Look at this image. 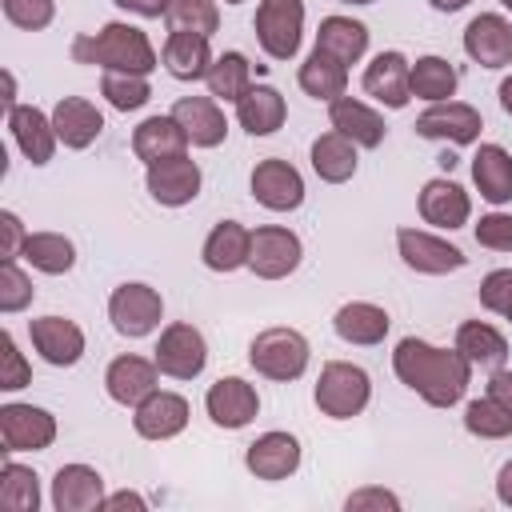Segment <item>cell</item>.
<instances>
[{"mask_svg":"<svg viewBox=\"0 0 512 512\" xmlns=\"http://www.w3.org/2000/svg\"><path fill=\"white\" fill-rule=\"evenodd\" d=\"M392 368L400 384H408L424 404L432 408H452L468 392L472 364L464 360L460 348H436L420 336H404L392 352Z\"/></svg>","mask_w":512,"mask_h":512,"instance_id":"1","label":"cell"},{"mask_svg":"<svg viewBox=\"0 0 512 512\" xmlns=\"http://www.w3.org/2000/svg\"><path fill=\"white\" fill-rule=\"evenodd\" d=\"M72 60L76 64H96L104 72H136L148 76L156 68V48L152 40L124 20L104 24L100 32H84L72 40Z\"/></svg>","mask_w":512,"mask_h":512,"instance_id":"2","label":"cell"},{"mask_svg":"<svg viewBox=\"0 0 512 512\" xmlns=\"http://www.w3.org/2000/svg\"><path fill=\"white\" fill-rule=\"evenodd\" d=\"M316 408L332 420H352L368 408V396H372V380L360 364H348V360H328L320 368V380H316Z\"/></svg>","mask_w":512,"mask_h":512,"instance_id":"3","label":"cell"},{"mask_svg":"<svg viewBox=\"0 0 512 512\" xmlns=\"http://www.w3.org/2000/svg\"><path fill=\"white\" fill-rule=\"evenodd\" d=\"M308 356H312V348H308L304 332H296V328H264L248 344V364L260 376L280 380V384L300 380L304 368H308Z\"/></svg>","mask_w":512,"mask_h":512,"instance_id":"4","label":"cell"},{"mask_svg":"<svg viewBox=\"0 0 512 512\" xmlns=\"http://www.w3.org/2000/svg\"><path fill=\"white\" fill-rule=\"evenodd\" d=\"M252 28L272 60H292L304 36V0H260Z\"/></svg>","mask_w":512,"mask_h":512,"instance_id":"5","label":"cell"},{"mask_svg":"<svg viewBox=\"0 0 512 512\" xmlns=\"http://www.w3.org/2000/svg\"><path fill=\"white\" fill-rule=\"evenodd\" d=\"M160 316H164V300H160V292L148 288V284H120V288H112V296H108V320H112V328H116L120 336H128V340L148 336V332L160 324Z\"/></svg>","mask_w":512,"mask_h":512,"instance_id":"6","label":"cell"},{"mask_svg":"<svg viewBox=\"0 0 512 512\" xmlns=\"http://www.w3.org/2000/svg\"><path fill=\"white\" fill-rule=\"evenodd\" d=\"M152 360H156L160 376L192 380V376H200L204 364H208V344H204L200 328L176 320V324H168V328L160 332V340H156V356H152Z\"/></svg>","mask_w":512,"mask_h":512,"instance_id":"7","label":"cell"},{"mask_svg":"<svg viewBox=\"0 0 512 512\" xmlns=\"http://www.w3.org/2000/svg\"><path fill=\"white\" fill-rule=\"evenodd\" d=\"M300 236L280 228V224H264L252 232V248H248V268L260 276V280H284L300 268Z\"/></svg>","mask_w":512,"mask_h":512,"instance_id":"8","label":"cell"},{"mask_svg":"<svg viewBox=\"0 0 512 512\" xmlns=\"http://www.w3.org/2000/svg\"><path fill=\"white\" fill-rule=\"evenodd\" d=\"M0 440L4 452H44L56 440V416L36 404H4L0 408Z\"/></svg>","mask_w":512,"mask_h":512,"instance_id":"9","label":"cell"},{"mask_svg":"<svg viewBox=\"0 0 512 512\" xmlns=\"http://www.w3.org/2000/svg\"><path fill=\"white\" fill-rule=\"evenodd\" d=\"M200 164L192 160V156H168V160H156V164H148V176H144V184H148V196L156 200V204H164V208H184V204H192L196 196H200Z\"/></svg>","mask_w":512,"mask_h":512,"instance_id":"10","label":"cell"},{"mask_svg":"<svg viewBox=\"0 0 512 512\" xmlns=\"http://www.w3.org/2000/svg\"><path fill=\"white\" fill-rule=\"evenodd\" d=\"M416 136L424 140H448V144H472L484 128L480 112L464 100H436L428 112L416 116Z\"/></svg>","mask_w":512,"mask_h":512,"instance_id":"11","label":"cell"},{"mask_svg":"<svg viewBox=\"0 0 512 512\" xmlns=\"http://www.w3.org/2000/svg\"><path fill=\"white\" fill-rule=\"evenodd\" d=\"M252 200L268 212H296L304 204V180L288 160L268 156L252 168Z\"/></svg>","mask_w":512,"mask_h":512,"instance_id":"12","label":"cell"},{"mask_svg":"<svg viewBox=\"0 0 512 512\" xmlns=\"http://www.w3.org/2000/svg\"><path fill=\"white\" fill-rule=\"evenodd\" d=\"M396 248H400V260L412 268V272H424V276H444V272H456L464 268V252L432 232H420V228H400L396 232Z\"/></svg>","mask_w":512,"mask_h":512,"instance_id":"13","label":"cell"},{"mask_svg":"<svg viewBox=\"0 0 512 512\" xmlns=\"http://www.w3.org/2000/svg\"><path fill=\"white\" fill-rule=\"evenodd\" d=\"M464 52L480 68H508L512 64V20L500 12H480L464 28Z\"/></svg>","mask_w":512,"mask_h":512,"instance_id":"14","label":"cell"},{"mask_svg":"<svg viewBox=\"0 0 512 512\" xmlns=\"http://www.w3.org/2000/svg\"><path fill=\"white\" fill-rule=\"evenodd\" d=\"M364 92L372 100H380L384 108H404L412 100V64L404 52L388 48V52H376L372 64L364 68Z\"/></svg>","mask_w":512,"mask_h":512,"instance_id":"15","label":"cell"},{"mask_svg":"<svg viewBox=\"0 0 512 512\" xmlns=\"http://www.w3.org/2000/svg\"><path fill=\"white\" fill-rule=\"evenodd\" d=\"M204 408H208V416H212L216 428H244V424H252V416L260 412V396H256V388H252L248 380H240V376H220V380L208 388Z\"/></svg>","mask_w":512,"mask_h":512,"instance_id":"16","label":"cell"},{"mask_svg":"<svg viewBox=\"0 0 512 512\" xmlns=\"http://www.w3.org/2000/svg\"><path fill=\"white\" fill-rule=\"evenodd\" d=\"M28 336H32V348L48 364H56V368H72L84 356V332L68 316H40V320H32Z\"/></svg>","mask_w":512,"mask_h":512,"instance_id":"17","label":"cell"},{"mask_svg":"<svg viewBox=\"0 0 512 512\" xmlns=\"http://www.w3.org/2000/svg\"><path fill=\"white\" fill-rule=\"evenodd\" d=\"M244 464L256 480H288L300 468V440L292 432H264L248 444Z\"/></svg>","mask_w":512,"mask_h":512,"instance_id":"18","label":"cell"},{"mask_svg":"<svg viewBox=\"0 0 512 512\" xmlns=\"http://www.w3.org/2000/svg\"><path fill=\"white\" fill-rule=\"evenodd\" d=\"M104 504V476L88 464H60L52 476L56 512H92Z\"/></svg>","mask_w":512,"mask_h":512,"instance_id":"19","label":"cell"},{"mask_svg":"<svg viewBox=\"0 0 512 512\" xmlns=\"http://www.w3.org/2000/svg\"><path fill=\"white\" fill-rule=\"evenodd\" d=\"M188 424V400L176 396V392H152L136 404V416H132V428L144 436V440H172L180 436Z\"/></svg>","mask_w":512,"mask_h":512,"instance_id":"20","label":"cell"},{"mask_svg":"<svg viewBox=\"0 0 512 512\" xmlns=\"http://www.w3.org/2000/svg\"><path fill=\"white\" fill-rule=\"evenodd\" d=\"M156 376H160V368H156V360H144V356H116L112 364H108V372H104V388H108V396L116 400V404H140L144 396H152L156 392Z\"/></svg>","mask_w":512,"mask_h":512,"instance_id":"21","label":"cell"},{"mask_svg":"<svg viewBox=\"0 0 512 512\" xmlns=\"http://www.w3.org/2000/svg\"><path fill=\"white\" fill-rule=\"evenodd\" d=\"M52 128L64 148H88L104 132V112L84 96H60L52 108Z\"/></svg>","mask_w":512,"mask_h":512,"instance_id":"22","label":"cell"},{"mask_svg":"<svg viewBox=\"0 0 512 512\" xmlns=\"http://www.w3.org/2000/svg\"><path fill=\"white\" fill-rule=\"evenodd\" d=\"M420 216H424L428 224L452 232V228H464V224H468L472 200H468V192H464L456 180L436 176V180H428V184L420 188Z\"/></svg>","mask_w":512,"mask_h":512,"instance_id":"23","label":"cell"},{"mask_svg":"<svg viewBox=\"0 0 512 512\" xmlns=\"http://www.w3.org/2000/svg\"><path fill=\"white\" fill-rule=\"evenodd\" d=\"M172 116L180 120V128L188 132V140L196 148H216L224 144V132H228V120L216 104V96H180L172 104Z\"/></svg>","mask_w":512,"mask_h":512,"instance_id":"24","label":"cell"},{"mask_svg":"<svg viewBox=\"0 0 512 512\" xmlns=\"http://www.w3.org/2000/svg\"><path fill=\"white\" fill-rule=\"evenodd\" d=\"M328 120H332V128L336 132H344L356 148H380L384 144V116L376 112V108H368L364 100H356V96H336L332 104H328Z\"/></svg>","mask_w":512,"mask_h":512,"instance_id":"25","label":"cell"},{"mask_svg":"<svg viewBox=\"0 0 512 512\" xmlns=\"http://www.w3.org/2000/svg\"><path fill=\"white\" fill-rule=\"evenodd\" d=\"M8 128H12V140H16V148L32 160V164H48L52 160V152H56V128H52V116H44L40 108H32V104H16L12 112H8Z\"/></svg>","mask_w":512,"mask_h":512,"instance_id":"26","label":"cell"},{"mask_svg":"<svg viewBox=\"0 0 512 512\" xmlns=\"http://www.w3.org/2000/svg\"><path fill=\"white\" fill-rule=\"evenodd\" d=\"M332 328H336V336H340L344 344L372 348V344H380V340L388 336L392 320H388V312H384L380 304H368V300H348V304H340V308H336Z\"/></svg>","mask_w":512,"mask_h":512,"instance_id":"27","label":"cell"},{"mask_svg":"<svg viewBox=\"0 0 512 512\" xmlns=\"http://www.w3.org/2000/svg\"><path fill=\"white\" fill-rule=\"evenodd\" d=\"M288 116L284 96L272 84H252L240 100H236V120L248 136H272Z\"/></svg>","mask_w":512,"mask_h":512,"instance_id":"28","label":"cell"},{"mask_svg":"<svg viewBox=\"0 0 512 512\" xmlns=\"http://www.w3.org/2000/svg\"><path fill=\"white\" fill-rule=\"evenodd\" d=\"M184 148H188V132L180 128V120H176L172 112H168V116H148V120L132 132V152H136L144 164L180 156Z\"/></svg>","mask_w":512,"mask_h":512,"instance_id":"29","label":"cell"},{"mask_svg":"<svg viewBox=\"0 0 512 512\" xmlns=\"http://www.w3.org/2000/svg\"><path fill=\"white\" fill-rule=\"evenodd\" d=\"M212 48H208V36L200 32H168L164 40V68L176 76V80H204L208 68H212Z\"/></svg>","mask_w":512,"mask_h":512,"instance_id":"30","label":"cell"},{"mask_svg":"<svg viewBox=\"0 0 512 512\" xmlns=\"http://www.w3.org/2000/svg\"><path fill=\"white\" fill-rule=\"evenodd\" d=\"M472 180L488 204L512 200V152L500 144H480L472 156Z\"/></svg>","mask_w":512,"mask_h":512,"instance_id":"31","label":"cell"},{"mask_svg":"<svg viewBox=\"0 0 512 512\" xmlns=\"http://www.w3.org/2000/svg\"><path fill=\"white\" fill-rule=\"evenodd\" d=\"M248 248H252V232L244 224H236V220H220L208 232L200 256H204V264L212 272H236V268L248 264Z\"/></svg>","mask_w":512,"mask_h":512,"instance_id":"32","label":"cell"},{"mask_svg":"<svg viewBox=\"0 0 512 512\" xmlns=\"http://www.w3.org/2000/svg\"><path fill=\"white\" fill-rule=\"evenodd\" d=\"M316 48H324L340 64H356L368 52V28L352 16H324L316 28Z\"/></svg>","mask_w":512,"mask_h":512,"instance_id":"33","label":"cell"},{"mask_svg":"<svg viewBox=\"0 0 512 512\" xmlns=\"http://www.w3.org/2000/svg\"><path fill=\"white\" fill-rule=\"evenodd\" d=\"M456 348L472 368H504L508 360V340L484 320H464L456 328Z\"/></svg>","mask_w":512,"mask_h":512,"instance_id":"34","label":"cell"},{"mask_svg":"<svg viewBox=\"0 0 512 512\" xmlns=\"http://www.w3.org/2000/svg\"><path fill=\"white\" fill-rule=\"evenodd\" d=\"M312 168L324 184H344L356 172V144L344 132H324L312 140Z\"/></svg>","mask_w":512,"mask_h":512,"instance_id":"35","label":"cell"},{"mask_svg":"<svg viewBox=\"0 0 512 512\" xmlns=\"http://www.w3.org/2000/svg\"><path fill=\"white\" fill-rule=\"evenodd\" d=\"M300 88L312 100H336L348 88V64H340L336 56H328L324 48H312V56L300 64Z\"/></svg>","mask_w":512,"mask_h":512,"instance_id":"36","label":"cell"},{"mask_svg":"<svg viewBox=\"0 0 512 512\" xmlns=\"http://www.w3.org/2000/svg\"><path fill=\"white\" fill-rule=\"evenodd\" d=\"M20 260H28L36 272L60 276V272H68L76 264V248L60 232H28V240L20 248Z\"/></svg>","mask_w":512,"mask_h":512,"instance_id":"37","label":"cell"},{"mask_svg":"<svg viewBox=\"0 0 512 512\" xmlns=\"http://www.w3.org/2000/svg\"><path fill=\"white\" fill-rule=\"evenodd\" d=\"M204 80H208V92L216 100H232L236 104L252 88V64H248L244 52H224V56L212 60V68H208Z\"/></svg>","mask_w":512,"mask_h":512,"instance_id":"38","label":"cell"},{"mask_svg":"<svg viewBox=\"0 0 512 512\" xmlns=\"http://www.w3.org/2000/svg\"><path fill=\"white\" fill-rule=\"evenodd\" d=\"M456 84H460V76L444 56H420L412 64V96H420V100H432V104L452 100Z\"/></svg>","mask_w":512,"mask_h":512,"instance_id":"39","label":"cell"},{"mask_svg":"<svg viewBox=\"0 0 512 512\" xmlns=\"http://www.w3.org/2000/svg\"><path fill=\"white\" fill-rule=\"evenodd\" d=\"M0 504L8 512H36L40 508V476L16 460H4L0 468Z\"/></svg>","mask_w":512,"mask_h":512,"instance_id":"40","label":"cell"},{"mask_svg":"<svg viewBox=\"0 0 512 512\" xmlns=\"http://www.w3.org/2000/svg\"><path fill=\"white\" fill-rule=\"evenodd\" d=\"M100 96H104L116 112H136V108H144V104L152 100V88H148V80L136 76V72H104Z\"/></svg>","mask_w":512,"mask_h":512,"instance_id":"41","label":"cell"},{"mask_svg":"<svg viewBox=\"0 0 512 512\" xmlns=\"http://www.w3.org/2000/svg\"><path fill=\"white\" fill-rule=\"evenodd\" d=\"M464 428L480 440H504V436H512V412L500 408L492 396H480L464 408Z\"/></svg>","mask_w":512,"mask_h":512,"instance_id":"42","label":"cell"},{"mask_svg":"<svg viewBox=\"0 0 512 512\" xmlns=\"http://www.w3.org/2000/svg\"><path fill=\"white\" fill-rule=\"evenodd\" d=\"M164 20H168V28H176V32L212 36V32L220 28V8H216V0H172Z\"/></svg>","mask_w":512,"mask_h":512,"instance_id":"43","label":"cell"},{"mask_svg":"<svg viewBox=\"0 0 512 512\" xmlns=\"http://www.w3.org/2000/svg\"><path fill=\"white\" fill-rule=\"evenodd\" d=\"M36 288L28 280V272L16 260H0V312H24L32 304Z\"/></svg>","mask_w":512,"mask_h":512,"instance_id":"44","label":"cell"},{"mask_svg":"<svg viewBox=\"0 0 512 512\" xmlns=\"http://www.w3.org/2000/svg\"><path fill=\"white\" fill-rule=\"evenodd\" d=\"M0 4H4L8 24L24 28V32H40L56 16V0H0Z\"/></svg>","mask_w":512,"mask_h":512,"instance_id":"45","label":"cell"},{"mask_svg":"<svg viewBox=\"0 0 512 512\" xmlns=\"http://www.w3.org/2000/svg\"><path fill=\"white\" fill-rule=\"evenodd\" d=\"M480 304L512 324V268H492L480 280Z\"/></svg>","mask_w":512,"mask_h":512,"instance_id":"46","label":"cell"},{"mask_svg":"<svg viewBox=\"0 0 512 512\" xmlns=\"http://www.w3.org/2000/svg\"><path fill=\"white\" fill-rule=\"evenodd\" d=\"M476 244L492 252H512V212H488L476 224Z\"/></svg>","mask_w":512,"mask_h":512,"instance_id":"47","label":"cell"},{"mask_svg":"<svg viewBox=\"0 0 512 512\" xmlns=\"http://www.w3.org/2000/svg\"><path fill=\"white\" fill-rule=\"evenodd\" d=\"M0 348H4V372H0V388H4V392H20V388L32 380V368H28L24 352L16 348L12 332H4V336H0Z\"/></svg>","mask_w":512,"mask_h":512,"instance_id":"48","label":"cell"},{"mask_svg":"<svg viewBox=\"0 0 512 512\" xmlns=\"http://www.w3.org/2000/svg\"><path fill=\"white\" fill-rule=\"evenodd\" d=\"M24 240H28V232H24L20 216L4 208V212H0V260H20Z\"/></svg>","mask_w":512,"mask_h":512,"instance_id":"49","label":"cell"},{"mask_svg":"<svg viewBox=\"0 0 512 512\" xmlns=\"http://www.w3.org/2000/svg\"><path fill=\"white\" fill-rule=\"evenodd\" d=\"M344 508H348V512H360V508H388V512H396V508H400V496L388 492V488H356V492L344 500Z\"/></svg>","mask_w":512,"mask_h":512,"instance_id":"50","label":"cell"},{"mask_svg":"<svg viewBox=\"0 0 512 512\" xmlns=\"http://www.w3.org/2000/svg\"><path fill=\"white\" fill-rule=\"evenodd\" d=\"M484 396H492L500 408L512 412V372H508V368H492V376H488V392H484Z\"/></svg>","mask_w":512,"mask_h":512,"instance_id":"51","label":"cell"},{"mask_svg":"<svg viewBox=\"0 0 512 512\" xmlns=\"http://www.w3.org/2000/svg\"><path fill=\"white\" fill-rule=\"evenodd\" d=\"M112 4L124 12H136V16H168L172 0H112Z\"/></svg>","mask_w":512,"mask_h":512,"instance_id":"52","label":"cell"},{"mask_svg":"<svg viewBox=\"0 0 512 512\" xmlns=\"http://www.w3.org/2000/svg\"><path fill=\"white\" fill-rule=\"evenodd\" d=\"M100 508H136V512H144L148 508V500L140 496V492H112V496H104V504Z\"/></svg>","mask_w":512,"mask_h":512,"instance_id":"53","label":"cell"},{"mask_svg":"<svg viewBox=\"0 0 512 512\" xmlns=\"http://www.w3.org/2000/svg\"><path fill=\"white\" fill-rule=\"evenodd\" d=\"M496 496H500V504H504V508H512V460L496 472Z\"/></svg>","mask_w":512,"mask_h":512,"instance_id":"54","label":"cell"},{"mask_svg":"<svg viewBox=\"0 0 512 512\" xmlns=\"http://www.w3.org/2000/svg\"><path fill=\"white\" fill-rule=\"evenodd\" d=\"M4 108H8V112L16 108V76H12V72H4Z\"/></svg>","mask_w":512,"mask_h":512,"instance_id":"55","label":"cell"},{"mask_svg":"<svg viewBox=\"0 0 512 512\" xmlns=\"http://www.w3.org/2000/svg\"><path fill=\"white\" fill-rule=\"evenodd\" d=\"M500 108L512 116V76H504V80H500Z\"/></svg>","mask_w":512,"mask_h":512,"instance_id":"56","label":"cell"},{"mask_svg":"<svg viewBox=\"0 0 512 512\" xmlns=\"http://www.w3.org/2000/svg\"><path fill=\"white\" fill-rule=\"evenodd\" d=\"M436 12H460L464 4H472V0H428Z\"/></svg>","mask_w":512,"mask_h":512,"instance_id":"57","label":"cell"},{"mask_svg":"<svg viewBox=\"0 0 512 512\" xmlns=\"http://www.w3.org/2000/svg\"><path fill=\"white\" fill-rule=\"evenodd\" d=\"M340 4H376V0H340Z\"/></svg>","mask_w":512,"mask_h":512,"instance_id":"58","label":"cell"},{"mask_svg":"<svg viewBox=\"0 0 512 512\" xmlns=\"http://www.w3.org/2000/svg\"><path fill=\"white\" fill-rule=\"evenodd\" d=\"M500 4H504V8H508V12H512V0H500Z\"/></svg>","mask_w":512,"mask_h":512,"instance_id":"59","label":"cell"},{"mask_svg":"<svg viewBox=\"0 0 512 512\" xmlns=\"http://www.w3.org/2000/svg\"><path fill=\"white\" fill-rule=\"evenodd\" d=\"M224 4H240V0H224Z\"/></svg>","mask_w":512,"mask_h":512,"instance_id":"60","label":"cell"}]
</instances>
